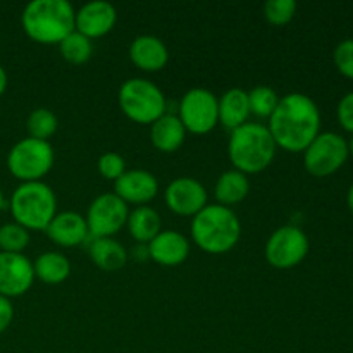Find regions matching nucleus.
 Instances as JSON below:
<instances>
[{
  "label": "nucleus",
  "instance_id": "1",
  "mask_svg": "<svg viewBox=\"0 0 353 353\" xmlns=\"http://www.w3.org/2000/svg\"><path fill=\"white\" fill-rule=\"evenodd\" d=\"M276 145L288 152H303L321 133V112L305 93L293 92L279 97L268 123Z\"/></svg>",
  "mask_w": 353,
  "mask_h": 353
},
{
  "label": "nucleus",
  "instance_id": "2",
  "mask_svg": "<svg viewBox=\"0 0 353 353\" xmlns=\"http://www.w3.org/2000/svg\"><path fill=\"white\" fill-rule=\"evenodd\" d=\"M192 238L203 252L214 255L233 250L241 236V223L231 207L207 203L192 219Z\"/></svg>",
  "mask_w": 353,
  "mask_h": 353
},
{
  "label": "nucleus",
  "instance_id": "3",
  "mask_svg": "<svg viewBox=\"0 0 353 353\" xmlns=\"http://www.w3.org/2000/svg\"><path fill=\"white\" fill-rule=\"evenodd\" d=\"M76 10L68 0H31L21 14L23 30L38 43H61L74 31Z\"/></svg>",
  "mask_w": 353,
  "mask_h": 353
},
{
  "label": "nucleus",
  "instance_id": "4",
  "mask_svg": "<svg viewBox=\"0 0 353 353\" xmlns=\"http://www.w3.org/2000/svg\"><path fill=\"white\" fill-rule=\"evenodd\" d=\"M276 145L271 131L265 124L245 123L231 131L228 141V155L234 169L245 174H255L272 164L276 157Z\"/></svg>",
  "mask_w": 353,
  "mask_h": 353
},
{
  "label": "nucleus",
  "instance_id": "5",
  "mask_svg": "<svg viewBox=\"0 0 353 353\" xmlns=\"http://www.w3.org/2000/svg\"><path fill=\"white\" fill-rule=\"evenodd\" d=\"M14 221L30 230H47L57 214V196L43 181H24L10 195Z\"/></svg>",
  "mask_w": 353,
  "mask_h": 353
},
{
  "label": "nucleus",
  "instance_id": "6",
  "mask_svg": "<svg viewBox=\"0 0 353 353\" xmlns=\"http://www.w3.org/2000/svg\"><path fill=\"white\" fill-rule=\"evenodd\" d=\"M121 110L131 121L152 124L165 114V95L161 86L147 78H130L119 88Z\"/></svg>",
  "mask_w": 353,
  "mask_h": 353
},
{
  "label": "nucleus",
  "instance_id": "7",
  "mask_svg": "<svg viewBox=\"0 0 353 353\" xmlns=\"http://www.w3.org/2000/svg\"><path fill=\"white\" fill-rule=\"evenodd\" d=\"M54 147L50 141L37 138H23L7 154V168L10 174L24 181H41L54 165Z\"/></svg>",
  "mask_w": 353,
  "mask_h": 353
},
{
  "label": "nucleus",
  "instance_id": "8",
  "mask_svg": "<svg viewBox=\"0 0 353 353\" xmlns=\"http://www.w3.org/2000/svg\"><path fill=\"white\" fill-rule=\"evenodd\" d=\"M348 159V141L334 131H324L303 150V164L312 176L324 178L336 172Z\"/></svg>",
  "mask_w": 353,
  "mask_h": 353
},
{
  "label": "nucleus",
  "instance_id": "9",
  "mask_svg": "<svg viewBox=\"0 0 353 353\" xmlns=\"http://www.w3.org/2000/svg\"><path fill=\"white\" fill-rule=\"evenodd\" d=\"M178 117L186 131L205 134L219 123V103L217 97L207 88H190L179 100Z\"/></svg>",
  "mask_w": 353,
  "mask_h": 353
},
{
  "label": "nucleus",
  "instance_id": "10",
  "mask_svg": "<svg viewBox=\"0 0 353 353\" xmlns=\"http://www.w3.org/2000/svg\"><path fill=\"white\" fill-rule=\"evenodd\" d=\"M309 254V238L299 226H281L265 241V261L276 269H292Z\"/></svg>",
  "mask_w": 353,
  "mask_h": 353
},
{
  "label": "nucleus",
  "instance_id": "11",
  "mask_svg": "<svg viewBox=\"0 0 353 353\" xmlns=\"http://www.w3.org/2000/svg\"><path fill=\"white\" fill-rule=\"evenodd\" d=\"M130 207L114 192L97 195L86 210V224L93 238H105L116 234L126 224Z\"/></svg>",
  "mask_w": 353,
  "mask_h": 353
},
{
  "label": "nucleus",
  "instance_id": "12",
  "mask_svg": "<svg viewBox=\"0 0 353 353\" xmlns=\"http://www.w3.org/2000/svg\"><path fill=\"white\" fill-rule=\"evenodd\" d=\"M169 209L179 216H195L207 205V190L202 183L192 176H179L172 179L164 192Z\"/></svg>",
  "mask_w": 353,
  "mask_h": 353
},
{
  "label": "nucleus",
  "instance_id": "13",
  "mask_svg": "<svg viewBox=\"0 0 353 353\" xmlns=\"http://www.w3.org/2000/svg\"><path fill=\"white\" fill-rule=\"evenodd\" d=\"M33 261L24 254L0 252V295L21 296L33 286Z\"/></svg>",
  "mask_w": 353,
  "mask_h": 353
},
{
  "label": "nucleus",
  "instance_id": "14",
  "mask_svg": "<svg viewBox=\"0 0 353 353\" xmlns=\"http://www.w3.org/2000/svg\"><path fill=\"white\" fill-rule=\"evenodd\" d=\"M116 21L117 10L112 3L107 0H92L76 10L74 30L93 40L109 33Z\"/></svg>",
  "mask_w": 353,
  "mask_h": 353
},
{
  "label": "nucleus",
  "instance_id": "15",
  "mask_svg": "<svg viewBox=\"0 0 353 353\" xmlns=\"http://www.w3.org/2000/svg\"><path fill=\"white\" fill-rule=\"evenodd\" d=\"M114 193L126 203L147 205L159 193V179L147 169H126L114 181Z\"/></svg>",
  "mask_w": 353,
  "mask_h": 353
},
{
  "label": "nucleus",
  "instance_id": "16",
  "mask_svg": "<svg viewBox=\"0 0 353 353\" xmlns=\"http://www.w3.org/2000/svg\"><path fill=\"white\" fill-rule=\"evenodd\" d=\"M148 255L157 264L174 268L183 264L190 255V241L181 231L162 230L147 247Z\"/></svg>",
  "mask_w": 353,
  "mask_h": 353
},
{
  "label": "nucleus",
  "instance_id": "17",
  "mask_svg": "<svg viewBox=\"0 0 353 353\" xmlns=\"http://www.w3.org/2000/svg\"><path fill=\"white\" fill-rule=\"evenodd\" d=\"M47 236L61 247H76L90 236L85 216L74 210L57 212L45 230Z\"/></svg>",
  "mask_w": 353,
  "mask_h": 353
},
{
  "label": "nucleus",
  "instance_id": "18",
  "mask_svg": "<svg viewBox=\"0 0 353 353\" xmlns=\"http://www.w3.org/2000/svg\"><path fill=\"white\" fill-rule=\"evenodd\" d=\"M130 59L137 68L154 72L168 64L169 50L155 34H138L130 45Z\"/></svg>",
  "mask_w": 353,
  "mask_h": 353
},
{
  "label": "nucleus",
  "instance_id": "19",
  "mask_svg": "<svg viewBox=\"0 0 353 353\" xmlns=\"http://www.w3.org/2000/svg\"><path fill=\"white\" fill-rule=\"evenodd\" d=\"M217 103H219V123L226 130L233 131L247 123L250 116V105H248V92H245L243 88L234 86L226 90L217 99Z\"/></svg>",
  "mask_w": 353,
  "mask_h": 353
},
{
  "label": "nucleus",
  "instance_id": "20",
  "mask_svg": "<svg viewBox=\"0 0 353 353\" xmlns=\"http://www.w3.org/2000/svg\"><path fill=\"white\" fill-rule=\"evenodd\" d=\"M186 133L183 123L176 114L165 112L150 124V140L161 152H176L185 141Z\"/></svg>",
  "mask_w": 353,
  "mask_h": 353
},
{
  "label": "nucleus",
  "instance_id": "21",
  "mask_svg": "<svg viewBox=\"0 0 353 353\" xmlns=\"http://www.w3.org/2000/svg\"><path fill=\"white\" fill-rule=\"evenodd\" d=\"M126 226L138 243H150L162 231L161 214L148 205H138L128 214Z\"/></svg>",
  "mask_w": 353,
  "mask_h": 353
},
{
  "label": "nucleus",
  "instance_id": "22",
  "mask_svg": "<svg viewBox=\"0 0 353 353\" xmlns=\"http://www.w3.org/2000/svg\"><path fill=\"white\" fill-rule=\"evenodd\" d=\"M90 257L103 271H117L128 262V250L116 238H93L88 248Z\"/></svg>",
  "mask_w": 353,
  "mask_h": 353
},
{
  "label": "nucleus",
  "instance_id": "23",
  "mask_svg": "<svg viewBox=\"0 0 353 353\" xmlns=\"http://www.w3.org/2000/svg\"><path fill=\"white\" fill-rule=\"evenodd\" d=\"M250 192V181L245 172L238 169H228L217 178L216 186H214V195H216L217 203L231 207L234 203H240Z\"/></svg>",
  "mask_w": 353,
  "mask_h": 353
},
{
  "label": "nucleus",
  "instance_id": "24",
  "mask_svg": "<svg viewBox=\"0 0 353 353\" xmlns=\"http://www.w3.org/2000/svg\"><path fill=\"white\" fill-rule=\"evenodd\" d=\"M34 278L47 285H59L71 274V262L61 252H43L33 261Z\"/></svg>",
  "mask_w": 353,
  "mask_h": 353
},
{
  "label": "nucleus",
  "instance_id": "25",
  "mask_svg": "<svg viewBox=\"0 0 353 353\" xmlns=\"http://www.w3.org/2000/svg\"><path fill=\"white\" fill-rule=\"evenodd\" d=\"M59 50L71 64H85L93 55V41L74 30L59 43Z\"/></svg>",
  "mask_w": 353,
  "mask_h": 353
},
{
  "label": "nucleus",
  "instance_id": "26",
  "mask_svg": "<svg viewBox=\"0 0 353 353\" xmlns=\"http://www.w3.org/2000/svg\"><path fill=\"white\" fill-rule=\"evenodd\" d=\"M57 128V116L47 107H38V109L31 110L26 119L28 133H30L31 138H37V140L48 141V138L54 137Z\"/></svg>",
  "mask_w": 353,
  "mask_h": 353
},
{
  "label": "nucleus",
  "instance_id": "27",
  "mask_svg": "<svg viewBox=\"0 0 353 353\" xmlns=\"http://www.w3.org/2000/svg\"><path fill=\"white\" fill-rule=\"evenodd\" d=\"M279 102V97L271 86L259 85L248 92V105H250V114H255L257 117L269 119L271 114L274 112L276 105Z\"/></svg>",
  "mask_w": 353,
  "mask_h": 353
},
{
  "label": "nucleus",
  "instance_id": "28",
  "mask_svg": "<svg viewBox=\"0 0 353 353\" xmlns=\"http://www.w3.org/2000/svg\"><path fill=\"white\" fill-rule=\"evenodd\" d=\"M28 245H30V231L26 228L17 224L16 221L0 226V252L23 254Z\"/></svg>",
  "mask_w": 353,
  "mask_h": 353
},
{
  "label": "nucleus",
  "instance_id": "29",
  "mask_svg": "<svg viewBox=\"0 0 353 353\" xmlns=\"http://www.w3.org/2000/svg\"><path fill=\"white\" fill-rule=\"evenodd\" d=\"M296 12L295 0H268L264 3V16L274 26L290 23Z\"/></svg>",
  "mask_w": 353,
  "mask_h": 353
},
{
  "label": "nucleus",
  "instance_id": "30",
  "mask_svg": "<svg viewBox=\"0 0 353 353\" xmlns=\"http://www.w3.org/2000/svg\"><path fill=\"white\" fill-rule=\"evenodd\" d=\"M97 168H99V172L105 179H112L116 181L121 174H124L126 171V161L121 154L117 152H105L99 157V162H97Z\"/></svg>",
  "mask_w": 353,
  "mask_h": 353
},
{
  "label": "nucleus",
  "instance_id": "31",
  "mask_svg": "<svg viewBox=\"0 0 353 353\" xmlns=\"http://www.w3.org/2000/svg\"><path fill=\"white\" fill-rule=\"evenodd\" d=\"M333 57L338 71L347 78L353 79V38L340 41L334 48Z\"/></svg>",
  "mask_w": 353,
  "mask_h": 353
},
{
  "label": "nucleus",
  "instance_id": "32",
  "mask_svg": "<svg viewBox=\"0 0 353 353\" xmlns=\"http://www.w3.org/2000/svg\"><path fill=\"white\" fill-rule=\"evenodd\" d=\"M338 121L345 130L353 133V92L347 93L338 103Z\"/></svg>",
  "mask_w": 353,
  "mask_h": 353
},
{
  "label": "nucleus",
  "instance_id": "33",
  "mask_svg": "<svg viewBox=\"0 0 353 353\" xmlns=\"http://www.w3.org/2000/svg\"><path fill=\"white\" fill-rule=\"evenodd\" d=\"M14 319V305L10 302V299L0 295V333L7 330L10 326Z\"/></svg>",
  "mask_w": 353,
  "mask_h": 353
},
{
  "label": "nucleus",
  "instance_id": "34",
  "mask_svg": "<svg viewBox=\"0 0 353 353\" xmlns=\"http://www.w3.org/2000/svg\"><path fill=\"white\" fill-rule=\"evenodd\" d=\"M7 81H9V78H7L6 69H3V65L0 64V95H2V93L6 92V88H7Z\"/></svg>",
  "mask_w": 353,
  "mask_h": 353
},
{
  "label": "nucleus",
  "instance_id": "35",
  "mask_svg": "<svg viewBox=\"0 0 353 353\" xmlns=\"http://www.w3.org/2000/svg\"><path fill=\"white\" fill-rule=\"evenodd\" d=\"M347 200H348V207H350V210H352V214H353V185L350 186V190H348Z\"/></svg>",
  "mask_w": 353,
  "mask_h": 353
},
{
  "label": "nucleus",
  "instance_id": "36",
  "mask_svg": "<svg viewBox=\"0 0 353 353\" xmlns=\"http://www.w3.org/2000/svg\"><path fill=\"white\" fill-rule=\"evenodd\" d=\"M3 207H6V196H3L2 188H0V210H2Z\"/></svg>",
  "mask_w": 353,
  "mask_h": 353
},
{
  "label": "nucleus",
  "instance_id": "37",
  "mask_svg": "<svg viewBox=\"0 0 353 353\" xmlns=\"http://www.w3.org/2000/svg\"><path fill=\"white\" fill-rule=\"evenodd\" d=\"M348 154L353 155V138L350 141H348Z\"/></svg>",
  "mask_w": 353,
  "mask_h": 353
}]
</instances>
